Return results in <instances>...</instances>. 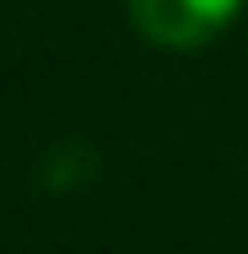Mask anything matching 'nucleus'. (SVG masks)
<instances>
[{
	"label": "nucleus",
	"mask_w": 248,
	"mask_h": 254,
	"mask_svg": "<svg viewBox=\"0 0 248 254\" xmlns=\"http://www.w3.org/2000/svg\"><path fill=\"white\" fill-rule=\"evenodd\" d=\"M124 5L135 33L156 49H205L243 11V0H124Z\"/></svg>",
	"instance_id": "obj_1"
}]
</instances>
